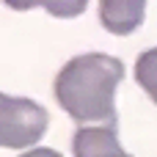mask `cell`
Wrapping results in <instances>:
<instances>
[{"label":"cell","instance_id":"obj_4","mask_svg":"<svg viewBox=\"0 0 157 157\" xmlns=\"http://www.w3.org/2000/svg\"><path fill=\"white\" fill-rule=\"evenodd\" d=\"M72 152L75 157H132L119 144V127H77Z\"/></svg>","mask_w":157,"mask_h":157},{"label":"cell","instance_id":"obj_6","mask_svg":"<svg viewBox=\"0 0 157 157\" xmlns=\"http://www.w3.org/2000/svg\"><path fill=\"white\" fill-rule=\"evenodd\" d=\"M41 8L55 19H75L88 8V0H41Z\"/></svg>","mask_w":157,"mask_h":157},{"label":"cell","instance_id":"obj_2","mask_svg":"<svg viewBox=\"0 0 157 157\" xmlns=\"http://www.w3.org/2000/svg\"><path fill=\"white\" fill-rule=\"evenodd\" d=\"M50 127L44 105L28 97H8L0 91V146L3 149H33Z\"/></svg>","mask_w":157,"mask_h":157},{"label":"cell","instance_id":"obj_8","mask_svg":"<svg viewBox=\"0 0 157 157\" xmlns=\"http://www.w3.org/2000/svg\"><path fill=\"white\" fill-rule=\"evenodd\" d=\"M19 157H63L55 149H47V146H36V149H25Z\"/></svg>","mask_w":157,"mask_h":157},{"label":"cell","instance_id":"obj_1","mask_svg":"<svg viewBox=\"0 0 157 157\" xmlns=\"http://www.w3.org/2000/svg\"><path fill=\"white\" fill-rule=\"evenodd\" d=\"M124 80V63L108 52L69 58L52 83L55 102L80 127H119L116 88Z\"/></svg>","mask_w":157,"mask_h":157},{"label":"cell","instance_id":"obj_3","mask_svg":"<svg viewBox=\"0 0 157 157\" xmlns=\"http://www.w3.org/2000/svg\"><path fill=\"white\" fill-rule=\"evenodd\" d=\"M149 0H99V25L113 36H130L144 25Z\"/></svg>","mask_w":157,"mask_h":157},{"label":"cell","instance_id":"obj_7","mask_svg":"<svg viewBox=\"0 0 157 157\" xmlns=\"http://www.w3.org/2000/svg\"><path fill=\"white\" fill-rule=\"evenodd\" d=\"M0 3H6V6L14 8V11H30V8L41 6V0H0Z\"/></svg>","mask_w":157,"mask_h":157},{"label":"cell","instance_id":"obj_5","mask_svg":"<svg viewBox=\"0 0 157 157\" xmlns=\"http://www.w3.org/2000/svg\"><path fill=\"white\" fill-rule=\"evenodd\" d=\"M135 80L146 91V97L157 105V47L138 55V61H135Z\"/></svg>","mask_w":157,"mask_h":157}]
</instances>
